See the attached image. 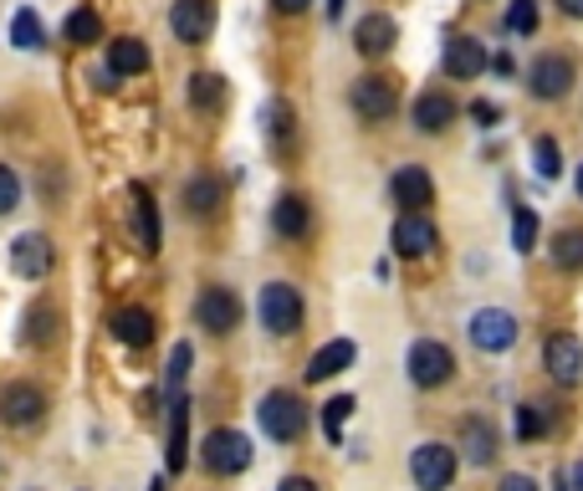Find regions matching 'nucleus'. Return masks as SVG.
Here are the masks:
<instances>
[{
  "instance_id": "de8ad7c7",
  "label": "nucleus",
  "mask_w": 583,
  "mask_h": 491,
  "mask_svg": "<svg viewBox=\"0 0 583 491\" xmlns=\"http://www.w3.org/2000/svg\"><path fill=\"white\" fill-rule=\"evenodd\" d=\"M573 185H579V200H583V164H579V180H573Z\"/></svg>"
},
{
  "instance_id": "aec40b11",
  "label": "nucleus",
  "mask_w": 583,
  "mask_h": 491,
  "mask_svg": "<svg viewBox=\"0 0 583 491\" xmlns=\"http://www.w3.org/2000/svg\"><path fill=\"white\" fill-rule=\"evenodd\" d=\"M354 41H358V52H364V57H385L389 47L399 41L395 16H364V21H358V31H354Z\"/></svg>"
},
{
  "instance_id": "39448f33",
  "label": "nucleus",
  "mask_w": 583,
  "mask_h": 491,
  "mask_svg": "<svg viewBox=\"0 0 583 491\" xmlns=\"http://www.w3.org/2000/svg\"><path fill=\"white\" fill-rule=\"evenodd\" d=\"M456 374V354L446 344H436V338H420V344L410 348V379L420 389H436V385H446Z\"/></svg>"
},
{
  "instance_id": "09e8293b",
  "label": "nucleus",
  "mask_w": 583,
  "mask_h": 491,
  "mask_svg": "<svg viewBox=\"0 0 583 491\" xmlns=\"http://www.w3.org/2000/svg\"><path fill=\"white\" fill-rule=\"evenodd\" d=\"M149 491H164V481H154V487H149Z\"/></svg>"
},
{
  "instance_id": "6e6552de",
  "label": "nucleus",
  "mask_w": 583,
  "mask_h": 491,
  "mask_svg": "<svg viewBox=\"0 0 583 491\" xmlns=\"http://www.w3.org/2000/svg\"><path fill=\"white\" fill-rule=\"evenodd\" d=\"M543 364H548V374H553L563 389L583 385V338H573V333H558V338H548Z\"/></svg>"
},
{
  "instance_id": "4be33fe9",
  "label": "nucleus",
  "mask_w": 583,
  "mask_h": 491,
  "mask_svg": "<svg viewBox=\"0 0 583 491\" xmlns=\"http://www.w3.org/2000/svg\"><path fill=\"white\" fill-rule=\"evenodd\" d=\"M149 67V47L139 37H119L108 47V72L113 78H133V72H144Z\"/></svg>"
},
{
  "instance_id": "7c9ffc66",
  "label": "nucleus",
  "mask_w": 583,
  "mask_h": 491,
  "mask_svg": "<svg viewBox=\"0 0 583 491\" xmlns=\"http://www.w3.org/2000/svg\"><path fill=\"white\" fill-rule=\"evenodd\" d=\"M348 410H354V399H348V395H338V399H328V405H323V430H328V440H344Z\"/></svg>"
},
{
  "instance_id": "dca6fc26",
  "label": "nucleus",
  "mask_w": 583,
  "mask_h": 491,
  "mask_svg": "<svg viewBox=\"0 0 583 491\" xmlns=\"http://www.w3.org/2000/svg\"><path fill=\"white\" fill-rule=\"evenodd\" d=\"M108 328H113V338L129 344V348L154 344V313H149V307H119V313L108 318Z\"/></svg>"
},
{
  "instance_id": "9b49d317",
  "label": "nucleus",
  "mask_w": 583,
  "mask_h": 491,
  "mask_svg": "<svg viewBox=\"0 0 583 491\" xmlns=\"http://www.w3.org/2000/svg\"><path fill=\"white\" fill-rule=\"evenodd\" d=\"M170 27L180 41H205L215 31V0H174Z\"/></svg>"
},
{
  "instance_id": "cd10ccee",
  "label": "nucleus",
  "mask_w": 583,
  "mask_h": 491,
  "mask_svg": "<svg viewBox=\"0 0 583 491\" xmlns=\"http://www.w3.org/2000/svg\"><path fill=\"white\" fill-rule=\"evenodd\" d=\"M553 266H563V272H583V231H558L553 241Z\"/></svg>"
},
{
  "instance_id": "b1692460",
  "label": "nucleus",
  "mask_w": 583,
  "mask_h": 491,
  "mask_svg": "<svg viewBox=\"0 0 583 491\" xmlns=\"http://www.w3.org/2000/svg\"><path fill=\"white\" fill-rule=\"evenodd\" d=\"M190 405L174 395V410H170V471H185L190 461Z\"/></svg>"
},
{
  "instance_id": "e433bc0d",
  "label": "nucleus",
  "mask_w": 583,
  "mask_h": 491,
  "mask_svg": "<svg viewBox=\"0 0 583 491\" xmlns=\"http://www.w3.org/2000/svg\"><path fill=\"white\" fill-rule=\"evenodd\" d=\"M185 374H190V344H180L170 354V374H164V379H170V389L174 395H180V389H185Z\"/></svg>"
},
{
  "instance_id": "79ce46f5",
  "label": "nucleus",
  "mask_w": 583,
  "mask_h": 491,
  "mask_svg": "<svg viewBox=\"0 0 583 491\" xmlns=\"http://www.w3.org/2000/svg\"><path fill=\"white\" fill-rule=\"evenodd\" d=\"M277 491H318V481H307V477H287Z\"/></svg>"
},
{
  "instance_id": "7ed1b4c3",
  "label": "nucleus",
  "mask_w": 583,
  "mask_h": 491,
  "mask_svg": "<svg viewBox=\"0 0 583 491\" xmlns=\"http://www.w3.org/2000/svg\"><path fill=\"white\" fill-rule=\"evenodd\" d=\"M410 477H415V487H420V491H446L456 481V451H451V446H440V440L415 446Z\"/></svg>"
},
{
  "instance_id": "72a5a7b5",
  "label": "nucleus",
  "mask_w": 583,
  "mask_h": 491,
  "mask_svg": "<svg viewBox=\"0 0 583 491\" xmlns=\"http://www.w3.org/2000/svg\"><path fill=\"white\" fill-rule=\"evenodd\" d=\"M518 436L522 440L548 436V410H543V405H522V410H518Z\"/></svg>"
},
{
  "instance_id": "c756f323",
  "label": "nucleus",
  "mask_w": 583,
  "mask_h": 491,
  "mask_svg": "<svg viewBox=\"0 0 583 491\" xmlns=\"http://www.w3.org/2000/svg\"><path fill=\"white\" fill-rule=\"evenodd\" d=\"M221 98H226V82L215 78V72L190 78V103H195V108H221Z\"/></svg>"
},
{
  "instance_id": "c85d7f7f",
  "label": "nucleus",
  "mask_w": 583,
  "mask_h": 491,
  "mask_svg": "<svg viewBox=\"0 0 583 491\" xmlns=\"http://www.w3.org/2000/svg\"><path fill=\"white\" fill-rule=\"evenodd\" d=\"M11 41L21 47V52H41L47 47V31H41V21L31 11H16V21H11Z\"/></svg>"
},
{
  "instance_id": "58836bf2",
  "label": "nucleus",
  "mask_w": 583,
  "mask_h": 491,
  "mask_svg": "<svg viewBox=\"0 0 583 491\" xmlns=\"http://www.w3.org/2000/svg\"><path fill=\"white\" fill-rule=\"evenodd\" d=\"M471 119H477L481 129H491V123L502 119V113H497V103H471Z\"/></svg>"
},
{
  "instance_id": "f3484780",
  "label": "nucleus",
  "mask_w": 583,
  "mask_h": 491,
  "mask_svg": "<svg viewBox=\"0 0 583 491\" xmlns=\"http://www.w3.org/2000/svg\"><path fill=\"white\" fill-rule=\"evenodd\" d=\"M481 67H487V47H481L477 37L446 41V72H451V78H481Z\"/></svg>"
},
{
  "instance_id": "ea45409f",
  "label": "nucleus",
  "mask_w": 583,
  "mask_h": 491,
  "mask_svg": "<svg viewBox=\"0 0 583 491\" xmlns=\"http://www.w3.org/2000/svg\"><path fill=\"white\" fill-rule=\"evenodd\" d=\"M266 119H272V129H277V133H287V129H292L287 103H272V108H266Z\"/></svg>"
},
{
  "instance_id": "9d476101",
  "label": "nucleus",
  "mask_w": 583,
  "mask_h": 491,
  "mask_svg": "<svg viewBox=\"0 0 583 491\" xmlns=\"http://www.w3.org/2000/svg\"><path fill=\"white\" fill-rule=\"evenodd\" d=\"M195 318H200V328L231 333V328L241 323L236 293H231V287H205V293H200V303H195Z\"/></svg>"
},
{
  "instance_id": "20e7f679",
  "label": "nucleus",
  "mask_w": 583,
  "mask_h": 491,
  "mask_svg": "<svg viewBox=\"0 0 583 491\" xmlns=\"http://www.w3.org/2000/svg\"><path fill=\"white\" fill-rule=\"evenodd\" d=\"M262 323L272 333H297L303 328V297L287 282H266L262 287Z\"/></svg>"
},
{
  "instance_id": "2f4dec72",
  "label": "nucleus",
  "mask_w": 583,
  "mask_h": 491,
  "mask_svg": "<svg viewBox=\"0 0 583 491\" xmlns=\"http://www.w3.org/2000/svg\"><path fill=\"white\" fill-rule=\"evenodd\" d=\"M52 333H57V307H31L27 313V338L52 344Z\"/></svg>"
},
{
  "instance_id": "c03bdc74",
  "label": "nucleus",
  "mask_w": 583,
  "mask_h": 491,
  "mask_svg": "<svg viewBox=\"0 0 583 491\" xmlns=\"http://www.w3.org/2000/svg\"><path fill=\"white\" fill-rule=\"evenodd\" d=\"M558 11H563V16H579V21H583V0H558Z\"/></svg>"
},
{
  "instance_id": "1a4fd4ad",
  "label": "nucleus",
  "mask_w": 583,
  "mask_h": 491,
  "mask_svg": "<svg viewBox=\"0 0 583 491\" xmlns=\"http://www.w3.org/2000/svg\"><path fill=\"white\" fill-rule=\"evenodd\" d=\"M389 241H395L399 256H430L436 252V226H430L425 211H405L395 221V231H389Z\"/></svg>"
},
{
  "instance_id": "0eeeda50",
  "label": "nucleus",
  "mask_w": 583,
  "mask_h": 491,
  "mask_svg": "<svg viewBox=\"0 0 583 491\" xmlns=\"http://www.w3.org/2000/svg\"><path fill=\"white\" fill-rule=\"evenodd\" d=\"M528 88H532V98H543V103H558V98L573 88V62L569 57H558V52H548V57H538V62L528 67Z\"/></svg>"
},
{
  "instance_id": "2eb2a0df",
  "label": "nucleus",
  "mask_w": 583,
  "mask_h": 491,
  "mask_svg": "<svg viewBox=\"0 0 583 491\" xmlns=\"http://www.w3.org/2000/svg\"><path fill=\"white\" fill-rule=\"evenodd\" d=\"M354 108L364 113V119L379 123V119H389V113L399 108V93L389 88L385 78H358V82H354Z\"/></svg>"
},
{
  "instance_id": "a18cd8bd",
  "label": "nucleus",
  "mask_w": 583,
  "mask_h": 491,
  "mask_svg": "<svg viewBox=\"0 0 583 491\" xmlns=\"http://www.w3.org/2000/svg\"><path fill=\"white\" fill-rule=\"evenodd\" d=\"M569 487H573V491H583V461L573 466V477H569Z\"/></svg>"
},
{
  "instance_id": "423d86ee",
  "label": "nucleus",
  "mask_w": 583,
  "mask_h": 491,
  "mask_svg": "<svg viewBox=\"0 0 583 491\" xmlns=\"http://www.w3.org/2000/svg\"><path fill=\"white\" fill-rule=\"evenodd\" d=\"M471 344L481 354H507V348L518 344V318L507 307H481L477 318H471Z\"/></svg>"
},
{
  "instance_id": "412c9836",
  "label": "nucleus",
  "mask_w": 583,
  "mask_h": 491,
  "mask_svg": "<svg viewBox=\"0 0 583 491\" xmlns=\"http://www.w3.org/2000/svg\"><path fill=\"white\" fill-rule=\"evenodd\" d=\"M451 119H456V98L451 93H420V103H415V129L440 133V129H451Z\"/></svg>"
},
{
  "instance_id": "49530a36",
  "label": "nucleus",
  "mask_w": 583,
  "mask_h": 491,
  "mask_svg": "<svg viewBox=\"0 0 583 491\" xmlns=\"http://www.w3.org/2000/svg\"><path fill=\"white\" fill-rule=\"evenodd\" d=\"M328 16L338 21V16H344V0H328Z\"/></svg>"
},
{
  "instance_id": "a878e982",
  "label": "nucleus",
  "mask_w": 583,
  "mask_h": 491,
  "mask_svg": "<svg viewBox=\"0 0 583 491\" xmlns=\"http://www.w3.org/2000/svg\"><path fill=\"white\" fill-rule=\"evenodd\" d=\"M272 226H277L282 236H303L307 231V200L303 195H282L277 211H272Z\"/></svg>"
},
{
  "instance_id": "a19ab883",
  "label": "nucleus",
  "mask_w": 583,
  "mask_h": 491,
  "mask_svg": "<svg viewBox=\"0 0 583 491\" xmlns=\"http://www.w3.org/2000/svg\"><path fill=\"white\" fill-rule=\"evenodd\" d=\"M497 491H538V481L522 477V471H512V477H502V487H497Z\"/></svg>"
},
{
  "instance_id": "37998d69",
  "label": "nucleus",
  "mask_w": 583,
  "mask_h": 491,
  "mask_svg": "<svg viewBox=\"0 0 583 491\" xmlns=\"http://www.w3.org/2000/svg\"><path fill=\"white\" fill-rule=\"evenodd\" d=\"M272 6H277V11H287V16H297V11H307L313 0H272Z\"/></svg>"
},
{
  "instance_id": "393cba45",
  "label": "nucleus",
  "mask_w": 583,
  "mask_h": 491,
  "mask_svg": "<svg viewBox=\"0 0 583 491\" xmlns=\"http://www.w3.org/2000/svg\"><path fill=\"white\" fill-rule=\"evenodd\" d=\"M185 211L190 215H215V211H221V180L195 174V180L185 185Z\"/></svg>"
},
{
  "instance_id": "6ab92c4d",
  "label": "nucleus",
  "mask_w": 583,
  "mask_h": 491,
  "mask_svg": "<svg viewBox=\"0 0 583 491\" xmlns=\"http://www.w3.org/2000/svg\"><path fill=\"white\" fill-rule=\"evenodd\" d=\"M133 231H139V246L144 252H160V205H154V195H149L144 185H133Z\"/></svg>"
},
{
  "instance_id": "f03ea898",
  "label": "nucleus",
  "mask_w": 583,
  "mask_h": 491,
  "mask_svg": "<svg viewBox=\"0 0 583 491\" xmlns=\"http://www.w3.org/2000/svg\"><path fill=\"white\" fill-rule=\"evenodd\" d=\"M262 430L272 440H297L307 430V410H303V399L287 395V389H272V395L262 399Z\"/></svg>"
},
{
  "instance_id": "5701e85b",
  "label": "nucleus",
  "mask_w": 583,
  "mask_h": 491,
  "mask_svg": "<svg viewBox=\"0 0 583 491\" xmlns=\"http://www.w3.org/2000/svg\"><path fill=\"white\" fill-rule=\"evenodd\" d=\"M461 451L471 466H491V456H497V430L487 426V420H466L461 426Z\"/></svg>"
},
{
  "instance_id": "ddd939ff",
  "label": "nucleus",
  "mask_w": 583,
  "mask_h": 491,
  "mask_svg": "<svg viewBox=\"0 0 583 491\" xmlns=\"http://www.w3.org/2000/svg\"><path fill=\"white\" fill-rule=\"evenodd\" d=\"M389 195H395V205H405V211H425V205L436 200V185H430V174H425L420 164H399V174L389 180Z\"/></svg>"
},
{
  "instance_id": "f704fd0d",
  "label": "nucleus",
  "mask_w": 583,
  "mask_h": 491,
  "mask_svg": "<svg viewBox=\"0 0 583 491\" xmlns=\"http://www.w3.org/2000/svg\"><path fill=\"white\" fill-rule=\"evenodd\" d=\"M532 170L543 174V180H558L563 164H558V144H553V139H538V144H532Z\"/></svg>"
},
{
  "instance_id": "a211bd4d",
  "label": "nucleus",
  "mask_w": 583,
  "mask_h": 491,
  "mask_svg": "<svg viewBox=\"0 0 583 491\" xmlns=\"http://www.w3.org/2000/svg\"><path fill=\"white\" fill-rule=\"evenodd\" d=\"M354 338H333V344H323L318 354H313V359H307V379H313V385H318V379H333V374H344L348 364H354Z\"/></svg>"
},
{
  "instance_id": "bb28decb",
  "label": "nucleus",
  "mask_w": 583,
  "mask_h": 491,
  "mask_svg": "<svg viewBox=\"0 0 583 491\" xmlns=\"http://www.w3.org/2000/svg\"><path fill=\"white\" fill-rule=\"evenodd\" d=\"M67 41H72V47H93V41H103V21H98L93 11H88V6H82V11H72L67 16Z\"/></svg>"
},
{
  "instance_id": "4468645a",
  "label": "nucleus",
  "mask_w": 583,
  "mask_h": 491,
  "mask_svg": "<svg viewBox=\"0 0 583 491\" xmlns=\"http://www.w3.org/2000/svg\"><path fill=\"white\" fill-rule=\"evenodd\" d=\"M0 415H6V426H37L41 415H47V395L31 385H11L6 395H0Z\"/></svg>"
},
{
  "instance_id": "f8f14e48",
  "label": "nucleus",
  "mask_w": 583,
  "mask_h": 491,
  "mask_svg": "<svg viewBox=\"0 0 583 491\" xmlns=\"http://www.w3.org/2000/svg\"><path fill=\"white\" fill-rule=\"evenodd\" d=\"M11 272L16 277H31V282L47 277V272H52V241L31 236V231L27 236H16L11 241Z\"/></svg>"
},
{
  "instance_id": "f257e3e1",
  "label": "nucleus",
  "mask_w": 583,
  "mask_h": 491,
  "mask_svg": "<svg viewBox=\"0 0 583 491\" xmlns=\"http://www.w3.org/2000/svg\"><path fill=\"white\" fill-rule=\"evenodd\" d=\"M200 461L211 466L215 477H236L252 466V440L241 436V430H211L205 446H200Z\"/></svg>"
},
{
  "instance_id": "4c0bfd02",
  "label": "nucleus",
  "mask_w": 583,
  "mask_h": 491,
  "mask_svg": "<svg viewBox=\"0 0 583 491\" xmlns=\"http://www.w3.org/2000/svg\"><path fill=\"white\" fill-rule=\"evenodd\" d=\"M21 205V180L11 170H0V215H11Z\"/></svg>"
},
{
  "instance_id": "473e14b6",
  "label": "nucleus",
  "mask_w": 583,
  "mask_h": 491,
  "mask_svg": "<svg viewBox=\"0 0 583 491\" xmlns=\"http://www.w3.org/2000/svg\"><path fill=\"white\" fill-rule=\"evenodd\" d=\"M512 246H518V252H532V246H538V215L522 211V205H518V215H512Z\"/></svg>"
},
{
  "instance_id": "c9c22d12",
  "label": "nucleus",
  "mask_w": 583,
  "mask_h": 491,
  "mask_svg": "<svg viewBox=\"0 0 583 491\" xmlns=\"http://www.w3.org/2000/svg\"><path fill=\"white\" fill-rule=\"evenodd\" d=\"M532 27H538V0H512V11H507V31L528 37Z\"/></svg>"
}]
</instances>
